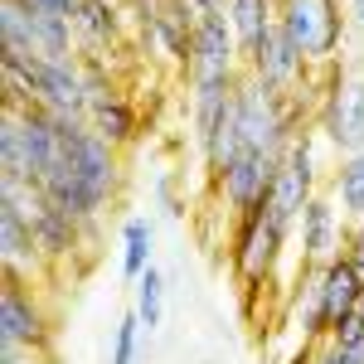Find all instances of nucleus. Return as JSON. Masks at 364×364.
<instances>
[{"label": "nucleus", "instance_id": "1", "mask_svg": "<svg viewBox=\"0 0 364 364\" xmlns=\"http://www.w3.org/2000/svg\"><path fill=\"white\" fill-rule=\"evenodd\" d=\"M127 185V170H122V151L112 141H102L87 122L63 127V146H58L54 170L44 175V195L49 204H58L63 214H73L78 224L87 219H102V209L117 204Z\"/></svg>", "mask_w": 364, "mask_h": 364}, {"label": "nucleus", "instance_id": "2", "mask_svg": "<svg viewBox=\"0 0 364 364\" xmlns=\"http://www.w3.org/2000/svg\"><path fill=\"white\" fill-rule=\"evenodd\" d=\"M277 25L287 29V39L301 49V58L316 73L340 63L345 29H350L345 0H277Z\"/></svg>", "mask_w": 364, "mask_h": 364}, {"label": "nucleus", "instance_id": "3", "mask_svg": "<svg viewBox=\"0 0 364 364\" xmlns=\"http://www.w3.org/2000/svg\"><path fill=\"white\" fill-rule=\"evenodd\" d=\"M287 248H291V228L272 224L262 209L233 219V228H228V267H233L238 287H243L248 296L262 291V287H272Z\"/></svg>", "mask_w": 364, "mask_h": 364}, {"label": "nucleus", "instance_id": "4", "mask_svg": "<svg viewBox=\"0 0 364 364\" xmlns=\"http://www.w3.org/2000/svg\"><path fill=\"white\" fill-rule=\"evenodd\" d=\"M316 132L336 156H360L364 151V73H345L331 68L326 92H321V112H316Z\"/></svg>", "mask_w": 364, "mask_h": 364}, {"label": "nucleus", "instance_id": "5", "mask_svg": "<svg viewBox=\"0 0 364 364\" xmlns=\"http://www.w3.org/2000/svg\"><path fill=\"white\" fill-rule=\"evenodd\" d=\"M185 87H238L243 83V49L233 39L228 20H199L190 39V63H185Z\"/></svg>", "mask_w": 364, "mask_h": 364}, {"label": "nucleus", "instance_id": "6", "mask_svg": "<svg viewBox=\"0 0 364 364\" xmlns=\"http://www.w3.org/2000/svg\"><path fill=\"white\" fill-rule=\"evenodd\" d=\"M54 316L44 311L39 291L25 282H5V296H0V340L10 350H25L34 360H49L54 355Z\"/></svg>", "mask_w": 364, "mask_h": 364}, {"label": "nucleus", "instance_id": "7", "mask_svg": "<svg viewBox=\"0 0 364 364\" xmlns=\"http://www.w3.org/2000/svg\"><path fill=\"white\" fill-rule=\"evenodd\" d=\"M277 166H282V161L262 156V151H243L228 170L214 175V199L224 204L228 219L257 214V209L267 204V190H272V180H277Z\"/></svg>", "mask_w": 364, "mask_h": 364}, {"label": "nucleus", "instance_id": "8", "mask_svg": "<svg viewBox=\"0 0 364 364\" xmlns=\"http://www.w3.org/2000/svg\"><path fill=\"white\" fill-rule=\"evenodd\" d=\"M243 73L257 78L262 87H272V92H287V97H291V92H301V87L311 83L316 68H311L306 58H301V49L287 39V29L272 25L262 39H257V49L243 58Z\"/></svg>", "mask_w": 364, "mask_h": 364}, {"label": "nucleus", "instance_id": "9", "mask_svg": "<svg viewBox=\"0 0 364 364\" xmlns=\"http://www.w3.org/2000/svg\"><path fill=\"white\" fill-rule=\"evenodd\" d=\"M345 228H350V219L340 214V204L316 190L311 204L301 209V219H296V252H301V267H326V262H336L340 248H345Z\"/></svg>", "mask_w": 364, "mask_h": 364}, {"label": "nucleus", "instance_id": "10", "mask_svg": "<svg viewBox=\"0 0 364 364\" xmlns=\"http://www.w3.org/2000/svg\"><path fill=\"white\" fill-rule=\"evenodd\" d=\"M73 34H78V54L117 63V54H127L132 44V25H127V5L112 0H83L73 15Z\"/></svg>", "mask_w": 364, "mask_h": 364}, {"label": "nucleus", "instance_id": "11", "mask_svg": "<svg viewBox=\"0 0 364 364\" xmlns=\"http://www.w3.org/2000/svg\"><path fill=\"white\" fill-rule=\"evenodd\" d=\"M34 102L58 112L63 122H87V73L83 54L78 58H39L34 78Z\"/></svg>", "mask_w": 364, "mask_h": 364}, {"label": "nucleus", "instance_id": "12", "mask_svg": "<svg viewBox=\"0 0 364 364\" xmlns=\"http://www.w3.org/2000/svg\"><path fill=\"white\" fill-rule=\"evenodd\" d=\"M360 291H364V282H360V272H355L345 257H336V262L321 267V326H326V336L336 331L340 321L355 316Z\"/></svg>", "mask_w": 364, "mask_h": 364}, {"label": "nucleus", "instance_id": "13", "mask_svg": "<svg viewBox=\"0 0 364 364\" xmlns=\"http://www.w3.org/2000/svg\"><path fill=\"white\" fill-rule=\"evenodd\" d=\"M272 25H277V0H228V29H233L243 58L257 49V39Z\"/></svg>", "mask_w": 364, "mask_h": 364}, {"label": "nucleus", "instance_id": "14", "mask_svg": "<svg viewBox=\"0 0 364 364\" xmlns=\"http://www.w3.org/2000/svg\"><path fill=\"white\" fill-rule=\"evenodd\" d=\"M326 195L340 204V214L355 224V219H364V151L360 156H340L336 170H331V190Z\"/></svg>", "mask_w": 364, "mask_h": 364}, {"label": "nucleus", "instance_id": "15", "mask_svg": "<svg viewBox=\"0 0 364 364\" xmlns=\"http://www.w3.org/2000/svg\"><path fill=\"white\" fill-rule=\"evenodd\" d=\"M151 252H156V224L146 214H132L122 224V277L141 282V272L151 267Z\"/></svg>", "mask_w": 364, "mask_h": 364}, {"label": "nucleus", "instance_id": "16", "mask_svg": "<svg viewBox=\"0 0 364 364\" xmlns=\"http://www.w3.org/2000/svg\"><path fill=\"white\" fill-rule=\"evenodd\" d=\"M132 311L141 316V326H146V331H156V326L166 321V277H161V267H156V262L141 272L136 291H132Z\"/></svg>", "mask_w": 364, "mask_h": 364}, {"label": "nucleus", "instance_id": "17", "mask_svg": "<svg viewBox=\"0 0 364 364\" xmlns=\"http://www.w3.org/2000/svg\"><path fill=\"white\" fill-rule=\"evenodd\" d=\"M0 49L34 54V15L25 0H0Z\"/></svg>", "mask_w": 364, "mask_h": 364}, {"label": "nucleus", "instance_id": "18", "mask_svg": "<svg viewBox=\"0 0 364 364\" xmlns=\"http://www.w3.org/2000/svg\"><path fill=\"white\" fill-rule=\"evenodd\" d=\"M141 316L136 311H127L122 321H117V336H112V364H136L141 360Z\"/></svg>", "mask_w": 364, "mask_h": 364}, {"label": "nucleus", "instance_id": "19", "mask_svg": "<svg viewBox=\"0 0 364 364\" xmlns=\"http://www.w3.org/2000/svg\"><path fill=\"white\" fill-rule=\"evenodd\" d=\"M0 175H20V112L0 122Z\"/></svg>", "mask_w": 364, "mask_h": 364}, {"label": "nucleus", "instance_id": "20", "mask_svg": "<svg viewBox=\"0 0 364 364\" xmlns=\"http://www.w3.org/2000/svg\"><path fill=\"white\" fill-rule=\"evenodd\" d=\"M340 257L360 272V282H364V219H355V224L345 228V248H340Z\"/></svg>", "mask_w": 364, "mask_h": 364}, {"label": "nucleus", "instance_id": "21", "mask_svg": "<svg viewBox=\"0 0 364 364\" xmlns=\"http://www.w3.org/2000/svg\"><path fill=\"white\" fill-rule=\"evenodd\" d=\"M29 15H44V20H73L83 0H25Z\"/></svg>", "mask_w": 364, "mask_h": 364}, {"label": "nucleus", "instance_id": "22", "mask_svg": "<svg viewBox=\"0 0 364 364\" xmlns=\"http://www.w3.org/2000/svg\"><path fill=\"white\" fill-rule=\"evenodd\" d=\"M156 199H161V209H166L170 219H185V199H180V190H175V175H161L156 180Z\"/></svg>", "mask_w": 364, "mask_h": 364}, {"label": "nucleus", "instance_id": "23", "mask_svg": "<svg viewBox=\"0 0 364 364\" xmlns=\"http://www.w3.org/2000/svg\"><path fill=\"white\" fill-rule=\"evenodd\" d=\"M190 10V20H228V0H180Z\"/></svg>", "mask_w": 364, "mask_h": 364}, {"label": "nucleus", "instance_id": "24", "mask_svg": "<svg viewBox=\"0 0 364 364\" xmlns=\"http://www.w3.org/2000/svg\"><path fill=\"white\" fill-rule=\"evenodd\" d=\"M345 15H350L355 29H364V0H345Z\"/></svg>", "mask_w": 364, "mask_h": 364}, {"label": "nucleus", "instance_id": "25", "mask_svg": "<svg viewBox=\"0 0 364 364\" xmlns=\"http://www.w3.org/2000/svg\"><path fill=\"white\" fill-rule=\"evenodd\" d=\"M0 364H34V355H25V350H10V345H5V355H0Z\"/></svg>", "mask_w": 364, "mask_h": 364}, {"label": "nucleus", "instance_id": "26", "mask_svg": "<svg viewBox=\"0 0 364 364\" xmlns=\"http://www.w3.org/2000/svg\"><path fill=\"white\" fill-rule=\"evenodd\" d=\"M355 316H360V321H364V291H360V306H355Z\"/></svg>", "mask_w": 364, "mask_h": 364}, {"label": "nucleus", "instance_id": "27", "mask_svg": "<svg viewBox=\"0 0 364 364\" xmlns=\"http://www.w3.org/2000/svg\"><path fill=\"white\" fill-rule=\"evenodd\" d=\"M112 5H127V0H112Z\"/></svg>", "mask_w": 364, "mask_h": 364}]
</instances>
